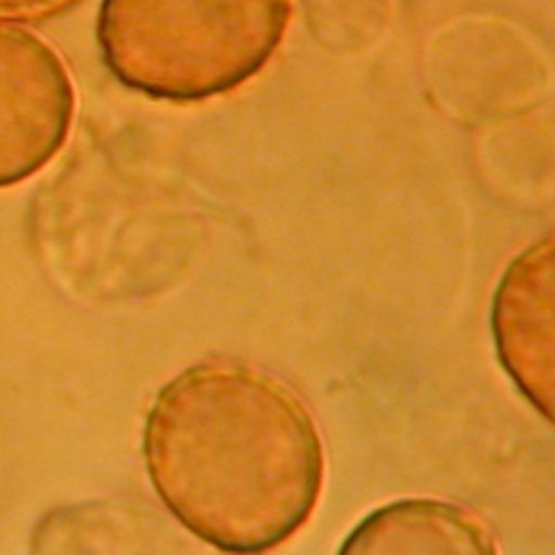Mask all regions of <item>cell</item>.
Returning <instances> with one entry per match:
<instances>
[{"instance_id":"1","label":"cell","mask_w":555,"mask_h":555,"mask_svg":"<svg viewBox=\"0 0 555 555\" xmlns=\"http://www.w3.org/2000/svg\"><path fill=\"white\" fill-rule=\"evenodd\" d=\"M147 477L171 516L225 553H260L291 538L323 486L317 423L275 375L204 362L154 397L141 436Z\"/></svg>"},{"instance_id":"2","label":"cell","mask_w":555,"mask_h":555,"mask_svg":"<svg viewBox=\"0 0 555 555\" xmlns=\"http://www.w3.org/2000/svg\"><path fill=\"white\" fill-rule=\"evenodd\" d=\"M291 0H102L95 39L117 82L152 100L234 91L273 56Z\"/></svg>"},{"instance_id":"3","label":"cell","mask_w":555,"mask_h":555,"mask_svg":"<svg viewBox=\"0 0 555 555\" xmlns=\"http://www.w3.org/2000/svg\"><path fill=\"white\" fill-rule=\"evenodd\" d=\"M76 93L56 50L0 24V189L41 171L65 145Z\"/></svg>"},{"instance_id":"4","label":"cell","mask_w":555,"mask_h":555,"mask_svg":"<svg viewBox=\"0 0 555 555\" xmlns=\"http://www.w3.org/2000/svg\"><path fill=\"white\" fill-rule=\"evenodd\" d=\"M501 366L551 421L553 403V243L542 238L503 271L490 312Z\"/></svg>"},{"instance_id":"5","label":"cell","mask_w":555,"mask_h":555,"mask_svg":"<svg viewBox=\"0 0 555 555\" xmlns=\"http://www.w3.org/2000/svg\"><path fill=\"white\" fill-rule=\"evenodd\" d=\"M343 553H494L486 527L464 507L401 499L373 509L345 538Z\"/></svg>"},{"instance_id":"6","label":"cell","mask_w":555,"mask_h":555,"mask_svg":"<svg viewBox=\"0 0 555 555\" xmlns=\"http://www.w3.org/2000/svg\"><path fill=\"white\" fill-rule=\"evenodd\" d=\"M310 33L330 43L375 39L390 17V0H299Z\"/></svg>"},{"instance_id":"7","label":"cell","mask_w":555,"mask_h":555,"mask_svg":"<svg viewBox=\"0 0 555 555\" xmlns=\"http://www.w3.org/2000/svg\"><path fill=\"white\" fill-rule=\"evenodd\" d=\"M80 0H0V24H37L52 20Z\"/></svg>"}]
</instances>
